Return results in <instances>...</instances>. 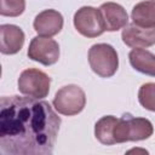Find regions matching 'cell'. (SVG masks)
<instances>
[{
    "label": "cell",
    "mask_w": 155,
    "mask_h": 155,
    "mask_svg": "<svg viewBox=\"0 0 155 155\" xmlns=\"http://www.w3.org/2000/svg\"><path fill=\"white\" fill-rule=\"evenodd\" d=\"M61 122L46 101L29 96H4L0 102V153L51 155Z\"/></svg>",
    "instance_id": "obj_1"
},
{
    "label": "cell",
    "mask_w": 155,
    "mask_h": 155,
    "mask_svg": "<svg viewBox=\"0 0 155 155\" xmlns=\"http://www.w3.org/2000/svg\"><path fill=\"white\" fill-rule=\"evenodd\" d=\"M154 132L153 124L145 117H136L131 114H124L114 127L115 143L138 142L148 139Z\"/></svg>",
    "instance_id": "obj_2"
},
{
    "label": "cell",
    "mask_w": 155,
    "mask_h": 155,
    "mask_svg": "<svg viewBox=\"0 0 155 155\" xmlns=\"http://www.w3.org/2000/svg\"><path fill=\"white\" fill-rule=\"evenodd\" d=\"M88 63L98 76L110 78L119 68V57L111 45L94 44L88 50Z\"/></svg>",
    "instance_id": "obj_3"
},
{
    "label": "cell",
    "mask_w": 155,
    "mask_h": 155,
    "mask_svg": "<svg viewBox=\"0 0 155 155\" xmlns=\"http://www.w3.org/2000/svg\"><path fill=\"white\" fill-rule=\"evenodd\" d=\"M54 109L67 116H73L82 111L86 104L84 90L78 85H67L59 88L53 98Z\"/></svg>",
    "instance_id": "obj_4"
},
{
    "label": "cell",
    "mask_w": 155,
    "mask_h": 155,
    "mask_svg": "<svg viewBox=\"0 0 155 155\" xmlns=\"http://www.w3.org/2000/svg\"><path fill=\"white\" fill-rule=\"evenodd\" d=\"M51 78L42 70L29 68L21 73L18 78V91L24 96L38 99L45 98L50 92Z\"/></svg>",
    "instance_id": "obj_5"
},
{
    "label": "cell",
    "mask_w": 155,
    "mask_h": 155,
    "mask_svg": "<svg viewBox=\"0 0 155 155\" xmlns=\"http://www.w3.org/2000/svg\"><path fill=\"white\" fill-rule=\"evenodd\" d=\"M75 29L86 38H97L105 31V25L99 8L82 6L74 15Z\"/></svg>",
    "instance_id": "obj_6"
},
{
    "label": "cell",
    "mask_w": 155,
    "mask_h": 155,
    "mask_svg": "<svg viewBox=\"0 0 155 155\" xmlns=\"http://www.w3.org/2000/svg\"><path fill=\"white\" fill-rule=\"evenodd\" d=\"M28 57L46 67L52 65L59 59V45L48 36H35L29 44Z\"/></svg>",
    "instance_id": "obj_7"
},
{
    "label": "cell",
    "mask_w": 155,
    "mask_h": 155,
    "mask_svg": "<svg viewBox=\"0 0 155 155\" xmlns=\"http://www.w3.org/2000/svg\"><path fill=\"white\" fill-rule=\"evenodd\" d=\"M121 39L125 45L132 48H145L155 44V28H143L134 23L126 24Z\"/></svg>",
    "instance_id": "obj_8"
},
{
    "label": "cell",
    "mask_w": 155,
    "mask_h": 155,
    "mask_svg": "<svg viewBox=\"0 0 155 155\" xmlns=\"http://www.w3.org/2000/svg\"><path fill=\"white\" fill-rule=\"evenodd\" d=\"M34 30L40 36H53L57 35L63 28V16L56 10H44L36 15L34 23Z\"/></svg>",
    "instance_id": "obj_9"
},
{
    "label": "cell",
    "mask_w": 155,
    "mask_h": 155,
    "mask_svg": "<svg viewBox=\"0 0 155 155\" xmlns=\"http://www.w3.org/2000/svg\"><path fill=\"white\" fill-rule=\"evenodd\" d=\"M23 30L15 24L0 25V51L4 54H15L21 51L24 44Z\"/></svg>",
    "instance_id": "obj_10"
},
{
    "label": "cell",
    "mask_w": 155,
    "mask_h": 155,
    "mask_svg": "<svg viewBox=\"0 0 155 155\" xmlns=\"http://www.w3.org/2000/svg\"><path fill=\"white\" fill-rule=\"evenodd\" d=\"M99 11L107 31H116L124 28L128 22V15L120 4L104 2L101 5Z\"/></svg>",
    "instance_id": "obj_11"
},
{
    "label": "cell",
    "mask_w": 155,
    "mask_h": 155,
    "mask_svg": "<svg viewBox=\"0 0 155 155\" xmlns=\"http://www.w3.org/2000/svg\"><path fill=\"white\" fill-rule=\"evenodd\" d=\"M128 59L133 69L155 78V54L144 48H133L128 53Z\"/></svg>",
    "instance_id": "obj_12"
},
{
    "label": "cell",
    "mask_w": 155,
    "mask_h": 155,
    "mask_svg": "<svg viewBox=\"0 0 155 155\" xmlns=\"http://www.w3.org/2000/svg\"><path fill=\"white\" fill-rule=\"evenodd\" d=\"M131 18L136 25L155 28V0H147L133 6Z\"/></svg>",
    "instance_id": "obj_13"
},
{
    "label": "cell",
    "mask_w": 155,
    "mask_h": 155,
    "mask_svg": "<svg viewBox=\"0 0 155 155\" xmlns=\"http://www.w3.org/2000/svg\"><path fill=\"white\" fill-rule=\"evenodd\" d=\"M119 119H116L113 115H107L101 117L96 125H94V136L96 138L104 145H113L116 144L113 132H114V127L116 125Z\"/></svg>",
    "instance_id": "obj_14"
},
{
    "label": "cell",
    "mask_w": 155,
    "mask_h": 155,
    "mask_svg": "<svg viewBox=\"0 0 155 155\" xmlns=\"http://www.w3.org/2000/svg\"><path fill=\"white\" fill-rule=\"evenodd\" d=\"M138 101L143 108L150 111H155V84L147 82L139 87Z\"/></svg>",
    "instance_id": "obj_15"
},
{
    "label": "cell",
    "mask_w": 155,
    "mask_h": 155,
    "mask_svg": "<svg viewBox=\"0 0 155 155\" xmlns=\"http://www.w3.org/2000/svg\"><path fill=\"white\" fill-rule=\"evenodd\" d=\"M25 10V0H1L0 15L6 17H18Z\"/></svg>",
    "instance_id": "obj_16"
}]
</instances>
